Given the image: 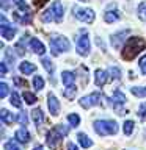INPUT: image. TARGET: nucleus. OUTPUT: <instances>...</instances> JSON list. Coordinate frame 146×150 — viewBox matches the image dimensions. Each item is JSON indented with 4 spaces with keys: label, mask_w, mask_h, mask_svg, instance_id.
<instances>
[{
    "label": "nucleus",
    "mask_w": 146,
    "mask_h": 150,
    "mask_svg": "<svg viewBox=\"0 0 146 150\" xmlns=\"http://www.w3.org/2000/svg\"><path fill=\"white\" fill-rule=\"evenodd\" d=\"M9 103H11L13 106H16V108H21L22 106V102H21V98H19V94L17 92H13L11 96H9Z\"/></svg>",
    "instance_id": "27"
},
{
    "label": "nucleus",
    "mask_w": 146,
    "mask_h": 150,
    "mask_svg": "<svg viewBox=\"0 0 146 150\" xmlns=\"http://www.w3.org/2000/svg\"><path fill=\"white\" fill-rule=\"evenodd\" d=\"M31 119H33V122H35L36 127L42 125V122H44V114H42V111L39 110V108H36V110L31 111Z\"/></svg>",
    "instance_id": "18"
},
{
    "label": "nucleus",
    "mask_w": 146,
    "mask_h": 150,
    "mask_svg": "<svg viewBox=\"0 0 146 150\" xmlns=\"http://www.w3.org/2000/svg\"><path fill=\"white\" fill-rule=\"evenodd\" d=\"M120 17H121V14H120V11H118V9H107L105 14H104V21H105L107 23L116 22Z\"/></svg>",
    "instance_id": "16"
},
{
    "label": "nucleus",
    "mask_w": 146,
    "mask_h": 150,
    "mask_svg": "<svg viewBox=\"0 0 146 150\" xmlns=\"http://www.w3.org/2000/svg\"><path fill=\"white\" fill-rule=\"evenodd\" d=\"M0 74H2V77L6 75V64L5 63H0Z\"/></svg>",
    "instance_id": "42"
},
{
    "label": "nucleus",
    "mask_w": 146,
    "mask_h": 150,
    "mask_svg": "<svg viewBox=\"0 0 146 150\" xmlns=\"http://www.w3.org/2000/svg\"><path fill=\"white\" fill-rule=\"evenodd\" d=\"M14 83H16L17 86H21V88H27V81H25V80H22V78H19V77L14 78Z\"/></svg>",
    "instance_id": "41"
},
{
    "label": "nucleus",
    "mask_w": 146,
    "mask_h": 150,
    "mask_svg": "<svg viewBox=\"0 0 146 150\" xmlns=\"http://www.w3.org/2000/svg\"><path fill=\"white\" fill-rule=\"evenodd\" d=\"M0 35H2V38L6 41L13 39V38L16 36V28L13 25H9L5 16H0Z\"/></svg>",
    "instance_id": "8"
},
{
    "label": "nucleus",
    "mask_w": 146,
    "mask_h": 150,
    "mask_svg": "<svg viewBox=\"0 0 146 150\" xmlns=\"http://www.w3.org/2000/svg\"><path fill=\"white\" fill-rule=\"evenodd\" d=\"M61 81H63L64 86L74 84V81H75V74H74V72H69V70H66V72L61 74Z\"/></svg>",
    "instance_id": "19"
},
{
    "label": "nucleus",
    "mask_w": 146,
    "mask_h": 150,
    "mask_svg": "<svg viewBox=\"0 0 146 150\" xmlns=\"http://www.w3.org/2000/svg\"><path fill=\"white\" fill-rule=\"evenodd\" d=\"M19 70H21L24 75H30V74H33L36 70V66L31 64L30 61H22L21 66H19Z\"/></svg>",
    "instance_id": "17"
},
{
    "label": "nucleus",
    "mask_w": 146,
    "mask_h": 150,
    "mask_svg": "<svg viewBox=\"0 0 146 150\" xmlns=\"http://www.w3.org/2000/svg\"><path fill=\"white\" fill-rule=\"evenodd\" d=\"M33 86H35V89H38V91H41V89L44 88V80H42L39 75H35V78H33Z\"/></svg>",
    "instance_id": "29"
},
{
    "label": "nucleus",
    "mask_w": 146,
    "mask_h": 150,
    "mask_svg": "<svg viewBox=\"0 0 146 150\" xmlns=\"http://www.w3.org/2000/svg\"><path fill=\"white\" fill-rule=\"evenodd\" d=\"M138 66H140V70L141 74H146V55H143L138 61Z\"/></svg>",
    "instance_id": "38"
},
{
    "label": "nucleus",
    "mask_w": 146,
    "mask_h": 150,
    "mask_svg": "<svg viewBox=\"0 0 146 150\" xmlns=\"http://www.w3.org/2000/svg\"><path fill=\"white\" fill-rule=\"evenodd\" d=\"M74 17L82 21L85 23H91L94 21V11L89 8H79V6H74Z\"/></svg>",
    "instance_id": "7"
},
{
    "label": "nucleus",
    "mask_w": 146,
    "mask_h": 150,
    "mask_svg": "<svg viewBox=\"0 0 146 150\" xmlns=\"http://www.w3.org/2000/svg\"><path fill=\"white\" fill-rule=\"evenodd\" d=\"M126 100H127V98H126V96L121 91H118V89H116V91L113 92V96L110 98V103H112V106L115 108V110H118V114H124V112H126L121 108V105H124Z\"/></svg>",
    "instance_id": "10"
},
{
    "label": "nucleus",
    "mask_w": 146,
    "mask_h": 150,
    "mask_svg": "<svg viewBox=\"0 0 146 150\" xmlns=\"http://www.w3.org/2000/svg\"><path fill=\"white\" fill-rule=\"evenodd\" d=\"M77 139H79V142H80V145H82L83 149H89L93 145V141L89 139L85 133H79L77 134Z\"/></svg>",
    "instance_id": "20"
},
{
    "label": "nucleus",
    "mask_w": 146,
    "mask_h": 150,
    "mask_svg": "<svg viewBox=\"0 0 146 150\" xmlns=\"http://www.w3.org/2000/svg\"><path fill=\"white\" fill-rule=\"evenodd\" d=\"M33 150H44V149H42V145H36V147L33 149Z\"/></svg>",
    "instance_id": "44"
},
{
    "label": "nucleus",
    "mask_w": 146,
    "mask_h": 150,
    "mask_svg": "<svg viewBox=\"0 0 146 150\" xmlns=\"http://www.w3.org/2000/svg\"><path fill=\"white\" fill-rule=\"evenodd\" d=\"M66 150H79L77 145H75L74 142H68V145H66Z\"/></svg>",
    "instance_id": "43"
},
{
    "label": "nucleus",
    "mask_w": 146,
    "mask_h": 150,
    "mask_svg": "<svg viewBox=\"0 0 146 150\" xmlns=\"http://www.w3.org/2000/svg\"><path fill=\"white\" fill-rule=\"evenodd\" d=\"M108 74H110L112 80H120L121 78V70H120V67H116V66H112V67L108 69Z\"/></svg>",
    "instance_id": "28"
},
{
    "label": "nucleus",
    "mask_w": 146,
    "mask_h": 150,
    "mask_svg": "<svg viewBox=\"0 0 146 150\" xmlns=\"http://www.w3.org/2000/svg\"><path fill=\"white\" fill-rule=\"evenodd\" d=\"M13 3L16 5L22 13H28V14H30V8H28V5L25 3V0H13Z\"/></svg>",
    "instance_id": "25"
},
{
    "label": "nucleus",
    "mask_w": 146,
    "mask_h": 150,
    "mask_svg": "<svg viewBox=\"0 0 146 150\" xmlns=\"http://www.w3.org/2000/svg\"><path fill=\"white\" fill-rule=\"evenodd\" d=\"M63 13H64V9H63L61 2L60 0H55V2L42 13L41 19H42V22H57V23H60L61 21H63Z\"/></svg>",
    "instance_id": "2"
},
{
    "label": "nucleus",
    "mask_w": 146,
    "mask_h": 150,
    "mask_svg": "<svg viewBox=\"0 0 146 150\" xmlns=\"http://www.w3.org/2000/svg\"><path fill=\"white\" fill-rule=\"evenodd\" d=\"M130 92L135 97H146V86H134L130 88Z\"/></svg>",
    "instance_id": "24"
},
{
    "label": "nucleus",
    "mask_w": 146,
    "mask_h": 150,
    "mask_svg": "<svg viewBox=\"0 0 146 150\" xmlns=\"http://www.w3.org/2000/svg\"><path fill=\"white\" fill-rule=\"evenodd\" d=\"M30 49L35 52L36 55H44L46 53L44 44H42L39 39H36V38H31V39H30Z\"/></svg>",
    "instance_id": "13"
},
{
    "label": "nucleus",
    "mask_w": 146,
    "mask_h": 150,
    "mask_svg": "<svg viewBox=\"0 0 146 150\" xmlns=\"http://www.w3.org/2000/svg\"><path fill=\"white\" fill-rule=\"evenodd\" d=\"M129 35V30H122L120 33H116V35H113L112 36V45L113 47H121V42L122 41H126V36Z\"/></svg>",
    "instance_id": "15"
},
{
    "label": "nucleus",
    "mask_w": 146,
    "mask_h": 150,
    "mask_svg": "<svg viewBox=\"0 0 146 150\" xmlns=\"http://www.w3.org/2000/svg\"><path fill=\"white\" fill-rule=\"evenodd\" d=\"M68 122L72 127H79L80 125V116L79 114H69L68 116Z\"/></svg>",
    "instance_id": "32"
},
{
    "label": "nucleus",
    "mask_w": 146,
    "mask_h": 150,
    "mask_svg": "<svg viewBox=\"0 0 146 150\" xmlns=\"http://www.w3.org/2000/svg\"><path fill=\"white\" fill-rule=\"evenodd\" d=\"M17 120H19V124L21 125H27V122H28V117H27V114L25 112H19V116H17Z\"/></svg>",
    "instance_id": "37"
},
{
    "label": "nucleus",
    "mask_w": 146,
    "mask_h": 150,
    "mask_svg": "<svg viewBox=\"0 0 146 150\" xmlns=\"http://www.w3.org/2000/svg\"><path fill=\"white\" fill-rule=\"evenodd\" d=\"M5 150H22V149L17 145L16 141L9 139V141H6V142H5Z\"/></svg>",
    "instance_id": "31"
},
{
    "label": "nucleus",
    "mask_w": 146,
    "mask_h": 150,
    "mask_svg": "<svg viewBox=\"0 0 146 150\" xmlns=\"http://www.w3.org/2000/svg\"><path fill=\"white\" fill-rule=\"evenodd\" d=\"M69 41L64 36H54L50 38V49L54 55H60L61 52H68L69 50Z\"/></svg>",
    "instance_id": "4"
},
{
    "label": "nucleus",
    "mask_w": 146,
    "mask_h": 150,
    "mask_svg": "<svg viewBox=\"0 0 146 150\" xmlns=\"http://www.w3.org/2000/svg\"><path fill=\"white\" fill-rule=\"evenodd\" d=\"M80 2H88V0H80Z\"/></svg>",
    "instance_id": "45"
},
{
    "label": "nucleus",
    "mask_w": 146,
    "mask_h": 150,
    "mask_svg": "<svg viewBox=\"0 0 146 150\" xmlns=\"http://www.w3.org/2000/svg\"><path fill=\"white\" fill-rule=\"evenodd\" d=\"M138 117H140L141 120L146 119V102L141 103V105L138 106Z\"/></svg>",
    "instance_id": "34"
},
{
    "label": "nucleus",
    "mask_w": 146,
    "mask_h": 150,
    "mask_svg": "<svg viewBox=\"0 0 146 150\" xmlns=\"http://www.w3.org/2000/svg\"><path fill=\"white\" fill-rule=\"evenodd\" d=\"M47 106H49V111H50L52 116L60 114V102L54 94H49V96H47Z\"/></svg>",
    "instance_id": "11"
},
{
    "label": "nucleus",
    "mask_w": 146,
    "mask_h": 150,
    "mask_svg": "<svg viewBox=\"0 0 146 150\" xmlns=\"http://www.w3.org/2000/svg\"><path fill=\"white\" fill-rule=\"evenodd\" d=\"M94 131L101 136L116 134L118 133V124L115 120H96L94 122Z\"/></svg>",
    "instance_id": "3"
},
{
    "label": "nucleus",
    "mask_w": 146,
    "mask_h": 150,
    "mask_svg": "<svg viewBox=\"0 0 146 150\" xmlns=\"http://www.w3.org/2000/svg\"><path fill=\"white\" fill-rule=\"evenodd\" d=\"M8 84L6 83H0V98H5L8 96Z\"/></svg>",
    "instance_id": "35"
},
{
    "label": "nucleus",
    "mask_w": 146,
    "mask_h": 150,
    "mask_svg": "<svg viewBox=\"0 0 146 150\" xmlns=\"http://www.w3.org/2000/svg\"><path fill=\"white\" fill-rule=\"evenodd\" d=\"M42 66H44V69L47 70V74H49V77L54 80V72H55V67H54V64H52V61L49 58H42Z\"/></svg>",
    "instance_id": "21"
},
{
    "label": "nucleus",
    "mask_w": 146,
    "mask_h": 150,
    "mask_svg": "<svg viewBox=\"0 0 146 150\" xmlns=\"http://www.w3.org/2000/svg\"><path fill=\"white\" fill-rule=\"evenodd\" d=\"M102 94L101 92H93V94H89V96H85L82 97L79 100L80 103V106L85 108V110H88V108H91L94 105H102Z\"/></svg>",
    "instance_id": "6"
},
{
    "label": "nucleus",
    "mask_w": 146,
    "mask_h": 150,
    "mask_svg": "<svg viewBox=\"0 0 146 150\" xmlns=\"http://www.w3.org/2000/svg\"><path fill=\"white\" fill-rule=\"evenodd\" d=\"M145 47H146V41L145 39H141V38H138V36H132V38H129V39L126 41L124 47H122L121 56L126 61H130V59H134L141 50H145Z\"/></svg>",
    "instance_id": "1"
},
{
    "label": "nucleus",
    "mask_w": 146,
    "mask_h": 150,
    "mask_svg": "<svg viewBox=\"0 0 146 150\" xmlns=\"http://www.w3.org/2000/svg\"><path fill=\"white\" fill-rule=\"evenodd\" d=\"M55 128L58 130V131H60V133L63 134V136H66V134L69 133V128H68L66 125H63V124H58V125H55Z\"/></svg>",
    "instance_id": "39"
},
{
    "label": "nucleus",
    "mask_w": 146,
    "mask_h": 150,
    "mask_svg": "<svg viewBox=\"0 0 146 150\" xmlns=\"http://www.w3.org/2000/svg\"><path fill=\"white\" fill-rule=\"evenodd\" d=\"M14 138H16V141H19V142H22V144H28V142H30V133L25 130V127L19 128L16 133H14Z\"/></svg>",
    "instance_id": "14"
},
{
    "label": "nucleus",
    "mask_w": 146,
    "mask_h": 150,
    "mask_svg": "<svg viewBox=\"0 0 146 150\" xmlns=\"http://www.w3.org/2000/svg\"><path fill=\"white\" fill-rule=\"evenodd\" d=\"M138 17L141 21H146V2H141L138 5Z\"/></svg>",
    "instance_id": "33"
},
{
    "label": "nucleus",
    "mask_w": 146,
    "mask_h": 150,
    "mask_svg": "<svg viewBox=\"0 0 146 150\" xmlns=\"http://www.w3.org/2000/svg\"><path fill=\"white\" fill-rule=\"evenodd\" d=\"M0 120H2L5 125H9V124H13L14 117H13V114H11L9 111L2 110V111H0Z\"/></svg>",
    "instance_id": "22"
},
{
    "label": "nucleus",
    "mask_w": 146,
    "mask_h": 150,
    "mask_svg": "<svg viewBox=\"0 0 146 150\" xmlns=\"http://www.w3.org/2000/svg\"><path fill=\"white\" fill-rule=\"evenodd\" d=\"M24 100H25L28 105H33V103L36 102V96L31 92H28V91H24Z\"/></svg>",
    "instance_id": "30"
},
{
    "label": "nucleus",
    "mask_w": 146,
    "mask_h": 150,
    "mask_svg": "<svg viewBox=\"0 0 146 150\" xmlns=\"http://www.w3.org/2000/svg\"><path fill=\"white\" fill-rule=\"evenodd\" d=\"M134 127H135L134 120H126V122H124V127H122V131H124V134H126V136H130L132 131H134Z\"/></svg>",
    "instance_id": "26"
},
{
    "label": "nucleus",
    "mask_w": 146,
    "mask_h": 150,
    "mask_svg": "<svg viewBox=\"0 0 146 150\" xmlns=\"http://www.w3.org/2000/svg\"><path fill=\"white\" fill-rule=\"evenodd\" d=\"M27 38H28V36H22V39L19 41V42H17V45H16V49H17V52H19L21 55L24 53V50H25V49H24V44H25Z\"/></svg>",
    "instance_id": "36"
},
{
    "label": "nucleus",
    "mask_w": 146,
    "mask_h": 150,
    "mask_svg": "<svg viewBox=\"0 0 146 150\" xmlns=\"http://www.w3.org/2000/svg\"><path fill=\"white\" fill-rule=\"evenodd\" d=\"M5 56H6V59L11 64L14 63V58H16V56H14V53H13V49H6V50H5Z\"/></svg>",
    "instance_id": "40"
},
{
    "label": "nucleus",
    "mask_w": 146,
    "mask_h": 150,
    "mask_svg": "<svg viewBox=\"0 0 146 150\" xmlns=\"http://www.w3.org/2000/svg\"><path fill=\"white\" fill-rule=\"evenodd\" d=\"M61 139H63V134H61L60 131L54 127V128L47 133L46 142H47V145H49L52 150H57V149H58V145H60V142H61Z\"/></svg>",
    "instance_id": "9"
},
{
    "label": "nucleus",
    "mask_w": 146,
    "mask_h": 150,
    "mask_svg": "<svg viewBox=\"0 0 146 150\" xmlns=\"http://www.w3.org/2000/svg\"><path fill=\"white\" fill-rule=\"evenodd\" d=\"M75 47H77V53L82 56H87L89 53V35L85 30L80 31V36L75 41Z\"/></svg>",
    "instance_id": "5"
},
{
    "label": "nucleus",
    "mask_w": 146,
    "mask_h": 150,
    "mask_svg": "<svg viewBox=\"0 0 146 150\" xmlns=\"http://www.w3.org/2000/svg\"><path fill=\"white\" fill-rule=\"evenodd\" d=\"M75 94H77V88H75V84H69V86H66V89L63 91V96L68 98V100H72L75 97Z\"/></svg>",
    "instance_id": "23"
},
{
    "label": "nucleus",
    "mask_w": 146,
    "mask_h": 150,
    "mask_svg": "<svg viewBox=\"0 0 146 150\" xmlns=\"http://www.w3.org/2000/svg\"><path fill=\"white\" fill-rule=\"evenodd\" d=\"M107 78H108V75H107L105 70L97 69L96 72H94V83H96V86H97V88H102L104 84L107 83Z\"/></svg>",
    "instance_id": "12"
}]
</instances>
